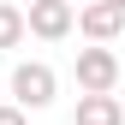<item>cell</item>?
Masks as SVG:
<instances>
[{
	"label": "cell",
	"instance_id": "obj_3",
	"mask_svg": "<svg viewBox=\"0 0 125 125\" xmlns=\"http://www.w3.org/2000/svg\"><path fill=\"white\" fill-rule=\"evenodd\" d=\"M30 36H42V42H60V36H72L77 30V6L72 0H30Z\"/></svg>",
	"mask_w": 125,
	"mask_h": 125
},
{
	"label": "cell",
	"instance_id": "obj_7",
	"mask_svg": "<svg viewBox=\"0 0 125 125\" xmlns=\"http://www.w3.org/2000/svg\"><path fill=\"white\" fill-rule=\"evenodd\" d=\"M24 113H30V107H18V101H6V107H0V125H30Z\"/></svg>",
	"mask_w": 125,
	"mask_h": 125
},
{
	"label": "cell",
	"instance_id": "obj_2",
	"mask_svg": "<svg viewBox=\"0 0 125 125\" xmlns=\"http://www.w3.org/2000/svg\"><path fill=\"white\" fill-rule=\"evenodd\" d=\"M60 89L54 66H42V60H24V66H12V101L18 107H48Z\"/></svg>",
	"mask_w": 125,
	"mask_h": 125
},
{
	"label": "cell",
	"instance_id": "obj_5",
	"mask_svg": "<svg viewBox=\"0 0 125 125\" xmlns=\"http://www.w3.org/2000/svg\"><path fill=\"white\" fill-rule=\"evenodd\" d=\"M72 125H125V107H119V95H77Z\"/></svg>",
	"mask_w": 125,
	"mask_h": 125
},
{
	"label": "cell",
	"instance_id": "obj_8",
	"mask_svg": "<svg viewBox=\"0 0 125 125\" xmlns=\"http://www.w3.org/2000/svg\"><path fill=\"white\" fill-rule=\"evenodd\" d=\"M113 6H119V12H125V0H113Z\"/></svg>",
	"mask_w": 125,
	"mask_h": 125
},
{
	"label": "cell",
	"instance_id": "obj_6",
	"mask_svg": "<svg viewBox=\"0 0 125 125\" xmlns=\"http://www.w3.org/2000/svg\"><path fill=\"white\" fill-rule=\"evenodd\" d=\"M24 36H30V18L12 6V0H0V48H18Z\"/></svg>",
	"mask_w": 125,
	"mask_h": 125
},
{
	"label": "cell",
	"instance_id": "obj_1",
	"mask_svg": "<svg viewBox=\"0 0 125 125\" xmlns=\"http://www.w3.org/2000/svg\"><path fill=\"white\" fill-rule=\"evenodd\" d=\"M113 83H119V54L107 42L77 48V89L83 95H113Z\"/></svg>",
	"mask_w": 125,
	"mask_h": 125
},
{
	"label": "cell",
	"instance_id": "obj_4",
	"mask_svg": "<svg viewBox=\"0 0 125 125\" xmlns=\"http://www.w3.org/2000/svg\"><path fill=\"white\" fill-rule=\"evenodd\" d=\"M77 30H83L89 42H113L119 30H125V12L113 6V0H89V6L77 12Z\"/></svg>",
	"mask_w": 125,
	"mask_h": 125
}]
</instances>
